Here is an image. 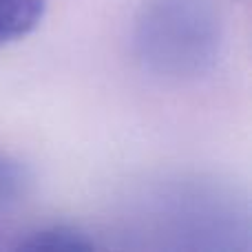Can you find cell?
<instances>
[{"mask_svg": "<svg viewBox=\"0 0 252 252\" xmlns=\"http://www.w3.org/2000/svg\"><path fill=\"white\" fill-rule=\"evenodd\" d=\"M29 173L16 159L0 151V213L13 206L27 190Z\"/></svg>", "mask_w": 252, "mask_h": 252, "instance_id": "obj_4", "label": "cell"}, {"mask_svg": "<svg viewBox=\"0 0 252 252\" xmlns=\"http://www.w3.org/2000/svg\"><path fill=\"white\" fill-rule=\"evenodd\" d=\"M49 0H0V44L29 35L42 22Z\"/></svg>", "mask_w": 252, "mask_h": 252, "instance_id": "obj_2", "label": "cell"}, {"mask_svg": "<svg viewBox=\"0 0 252 252\" xmlns=\"http://www.w3.org/2000/svg\"><path fill=\"white\" fill-rule=\"evenodd\" d=\"M223 20L215 0H146L135 18L133 53L144 71L188 82L215 69Z\"/></svg>", "mask_w": 252, "mask_h": 252, "instance_id": "obj_1", "label": "cell"}, {"mask_svg": "<svg viewBox=\"0 0 252 252\" xmlns=\"http://www.w3.org/2000/svg\"><path fill=\"white\" fill-rule=\"evenodd\" d=\"M18 248L22 250H91L95 248V244L78 228L58 223V226H49L38 232H31L27 239H22L18 244Z\"/></svg>", "mask_w": 252, "mask_h": 252, "instance_id": "obj_3", "label": "cell"}]
</instances>
